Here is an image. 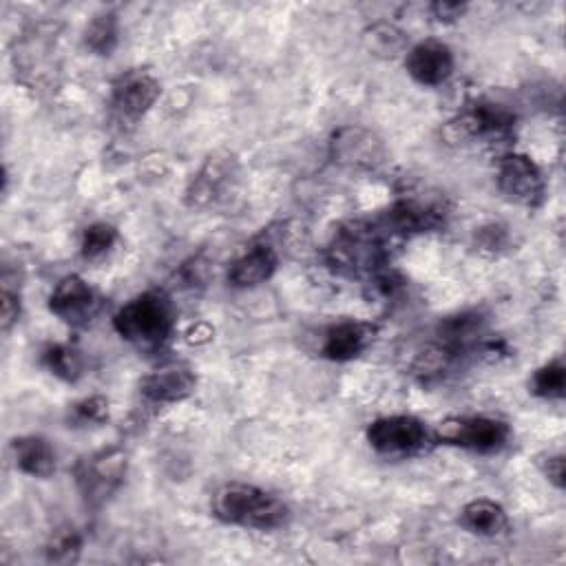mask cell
<instances>
[{
	"label": "cell",
	"instance_id": "cell-1",
	"mask_svg": "<svg viewBox=\"0 0 566 566\" xmlns=\"http://www.w3.org/2000/svg\"><path fill=\"white\" fill-rule=\"evenodd\" d=\"M175 325V305L164 290H146L113 314V327L119 338L139 352H159L170 340Z\"/></svg>",
	"mask_w": 566,
	"mask_h": 566
},
{
	"label": "cell",
	"instance_id": "cell-2",
	"mask_svg": "<svg viewBox=\"0 0 566 566\" xmlns=\"http://www.w3.org/2000/svg\"><path fill=\"white\" fill-rule=\"evenodd\" d=\"M325 261L340 276L369 279L389 261V234L380 223H343L327 243Z\"/></svg>",
	"mask_w": 566,
	"mask_h": 566
},
{
	"label": "cell",
	"instance_id": "cell-3",
	"mask_svg": "<svg viewBox=\"0 0 566 566\" xmlns=\"http://www.w3.org/2000/svg\"><path fill=\"white\" fill-rule=\"evenodd\" d=\"M210 511L223 524L254 531L281 528L290 517V509L283 500L245 482L221 484L210 497Z\"/></svg>",
	"mask_w": 566,
	"mask_h": 566
},
{
	"label": "cell",
	"instance_id": "cell-4",
	"mask_svg": "<svg viewBox=\"0 0 566 566\" xmlns=\"http://www.w3.org/2000/svg\"><path fill=\"white\" fill-rule=\"evenodd\" d=\"M128 469V455L119 447H104L75 462L73 475L82 500L97 509L106 504L115 491L124 484Z\"/></svg>",
	"mask_w": 566,
	"mask_h": 566
},
{
	"label": "cell",
	"instance_id": "cell-5",
	"mask_svg": "<svg viewBox=\"0 0 566 566\" xmlns=\"http://www.w3.org/2000/svg\"><path fill=\"white\" fill-rule=\"evenodd\" d=\"M433 440L475 453H497L509 444L511 429L489 416H449L438 422Z\"/></svg>",
	"mask_w": 566,
	"mask_h": 566
},
{
	"label": "cell",
	"instance_id": "cell-6",
	"mask_svg": "<svg viewBox=\"0 0 566 566\" xmlns=\"http://www.w3.org/2000/svg\"><path fill=\"white\" fill-rule=\"evenodd\" d=\"M159 80L144 69H128L111 84L108 108L111 117L122 126H135L159 99Z\"/></svg>",
	"mask_w": 566,
	"mask_h": 566
},
{
	"label": "cell",
	"instance_id": "cell-7",
	"mask_svg": "<svg viewBox=\"0 0 566 566\" xmlns=\"http://www.w3.org/2000/svg\"><path fill=\"white\" fill-rule=\"evenodd\" d=\"M365 438L369 447L389 458H405L424 451L431 436L424 422L409 413L380 416L367 424Z\"/></svg>",
	"mask_w": 566,
	"mask_h": 566
},
{
	"label": "cell",
	"instance_id": "cell-8",
	"mask_svg": "<svg viewBox=\"0 0 566 566\" xmlns=\"http://www.w3.org/2000/svg\"><path fill=\"white\" fill-rule=\"evenodd\" d=\"M515 126V113L495 102H475L469 111L449 119L442 128V137L451 146H462L473 139L506 137Z\"/></svg>",
	"mask_w": 566,
	"mask_h": 566
},
{
	"label": "cell",
	"instance_id": "cell-9",
	"mask_svg": "<svg viewBox=\"0 0 566 566\" xmlns=\"http://www.w3.org/2000/svg\"><path fill=\"white\" fill-rule=\"evenodd\" d=\"M497 190L517 206L539 208L546 197V181L539 166L524 153H506L495 166Z\"/></svg>",
	"mask_w": 566,
	"mask_h": 566
},
{
	"label": "cell",
	"instance_id": "cell-10",
	"mask_svg": "<svg viewBox=\"0 0 566 566\" xmlns=\"http://www.w3.org/2000/svg\"><path fill=\"white\" fill-rule=\"evenodd\" d=\"M329 157L349 170H374L385 159V146L363 126H343L329 139Z\"/></svg>",
	"mask_w": 566,
	"mask_h": 566
},
{
	"label": "cell",
	"instance_id": "cell-11",
	"mask_svg": "<svg viewBox=\"0 0 566 566\" xmlns=\"http://www.w3.org/2000/svg\"><path fill=\"white\" fill-rule=\"evenodd\" d=\"M99 307L95 290L77 274L62 276L49 294V312L69 327H84Z\"/></svg>",
	"mask_w": 566,
	"mask_h": 566
},
{
	"label": "cell",
	"instance_id": "cell-12",
	"mask_svg": "<svg viewBox=\"0 0 566 566\" xmlns=\"http://www.w3.org/2000/svg\"><path fill=\"white\" fill-rule=\"evenodd\" d=\"M378 223L389 237H413L444 226V210L431 201L398 199Z\"/></svg>",
	"mask_w": 566,
	"mask_h": 566
},
{
	"label": "cell",
	"instance_id": "cell-13",
	"mask_svg": "<svg viewBox=\"0 0 566 566\" xmlns=\"http://www.w3.org/2000/svg\"><path fill=\"white\" fill-rule=\"evenodd\" d=\"M197 376L186 365H166L139 380V398L148 407H168L195 394Z\"/></svg>",
	"mask_w": 566,
	"mask_h": 566
},
{
	"label": "cell",
	"instance_id": "cell-14",
	"mask_svg": "<svg viewBox=\"0 0 566 566\" xmlns=\"http://www.w3.org/2000/svg\"><path fill=\"white\" fill-rule=\"evenodd\" d=\"M455 60L449 44L442 40H420L405 53V69L422 86H440L453 73Z\"/></svg>",
	"mask_w": 566,
	"mask_h": 566
},
{
	"label": "cell",
	"instance_id": "cell-15",
	"mask_svg": "<svg viewBox=\"0 0 566 566\" xmlns=\"http://www.w3.org/2000/svg\"><path fill=\"white\" fill-rule=\"evenodd\" d=\"M378 327L367 321H340L325 329L321 356L332 363H349L358 358L376 338Z\"/></svg>",
	"mask_w": 566,
	"mask_h": 566
},
{
	"label": "cell",
	"instance_id": "cell-16",
	"mask_svg": "<svg viewBox=\"0 0 566 566\" xmlns=\"http://www.w3.org/2000/svg\"><path fill=\"white\" fill-rule=\"evenodd\" d=\"M279 254L270 243H254L245 254L234 259L228 268V283L237 290L256 287L274 276Z\"/></svg>",
	"mask_w": 566,
	"mask_h": 566
},
{
	"label": "cell",
	"instance_id": "cell-17",
	"mask_svg": "<svg viewBox=\"0 0 566 566\" xmlns=\"http://www.w3.org/2000/svg\"><path fill=\"white\" fill-rule=\"evenodd\" d=\"M11 453L15 467L31 478L46 480L55 473L57 467V455L53 444L38 433H27V436H15L11 440Z\"/></svg>",
	"mask_w": 566,
	"mask_h": 566
},
{
	"label": "cell",
	"instance_id": "cell-18",
	"mask_svg": "<svg viewBox=\"0 0 566 566\" xmlns=\"http://www.w3.org/2000/svg\"><path fill=\"white\" fill-rule=\"evenodd\" d=\"M458 522L467 533L478 537H497L509 528V515L504 506L489 497H475L467 502Z\"/></svg>",
	"mask_w": 566,
	"mask_h": 566
},
{
	"label": "cell",
	"instance_id": "cell-19",
	"mask_svg": "<svg viewBox=\"0 0 566 566\" xmlns=\"http://www.w3.org/2000/svg\"><path fill=\"white\" fill-rule=\"evenodd\" d=\"M228 177H230V164L228 161H219V159H210L201 172L190 181L188 190H186V201L192 208H206L210 203H214L217 199H221L223 190L228 188Z\"/></svg>",
	"mask_w": 566,
	"mask_h": 566
},
{
	"label": "cell",
	"instance_id": "cell-20",
	"mask_svg": "<svg viewBox=\"0 0 566 566\" xmlns=\"http://www.w3.org/2000/svg\"><path fill=\"white\" fill-rule=\"evenodd\" d=\"M119 42V20L115 11L95 13L84 29V46L95 55H111Z\"/></svg>",
	"mask_w": 566,
	"mask_h": 566
},
{
	"label": "cell",
	"instance_id": "cell-21",
	"mask_svg": "<svg viewBox=\"0 0 566 566\" xmlns=\"http://www.w3.org/2000/svg\"><path fill=\"white\" fill-rule=\"evenodd\" d=\"M40 360L49 374L64 382H75L82 376V354L69 343H51L42 349Z\"/></svg>",
	"mask_w": 566,
	"mask_h": 566
},
{
	"label": "cell",
	"instance_id": "cell-22",
	"mask_svg": "<svg viewBox=\"0 0 566 566\" xmlns=\"http://www.w3.org/2000/svg\"><path fill=\"white\" fill-rule=\"evenodd\" d=\"M531 391L544 400H562L566 394V367L562 358H553L537 367L528 382Z\"/></svg>",
	"mask_w": 566,
	"mask_h": 566
},
{
	"label": "cell",
	"instance_id": "cell-23",
	"mask_svg": "<svg viewBox=\"0 0 566 566\" xmlns=\"http://www.w3.org/2000/svg\"><path fill=\"white\" fill-rule=\"evenodd\" d=\"M363 40H365V46H367L374 55H378V57H396L398 53H402V51L407 49V38H405V33H402L398 27L389 24V22H376V24H371V27L365 31Z\"/></svg>",
	"mask_w": 566,
	"mask_h": 566
},
{
	"label": "cell",
	"instance_id": "cell-24",
	"mask_svg": "<svg viewBox=\"0 0 566 566\" xmlns=\"http://www.w3.org/2000/svg\"><path fill=\"white\" fill-rule=\"evenodd\" d=\"M117 241V228L106 221H95L84 228L80 241V254L86 261H102Z\"/></svg>",
	"mask_w": 566,
	"mask_h": 566
},
{
	"label": "cell",
	"instance_id": "cell-25",
	"mask_svg": "<svg viewBox=\"0 0 566 566\" xmlns=\"http://www.w3.org/2000/svg\"><path fill=\"white\" fill-rule=\"evenodd\" d=\"M108 398L104 396H86L73 402L66 411V422L73 429H84V427H99L108 420Z\"/></svg>",
	"mask_w": 566,
	"mask_h": 566
},
{
	"label": "cell",
	"instance_id": "cell-26",
	"mask_svg": "<svg viewBox=\"0 0 566 566\" xmlns=\"http://www.w3.org/2000/svg\"><path fill=\"white\" fill-rule=\"evenodd\" d=\"M82 551V535L73 528V526H64V528H57L44 553H46V559L49 562H60V564H66V562H75L77 555Z\"/></svg>",
	"mask_w": 566,
	"mask_h": 566
},
{
	"label": "cell",
	"instance_id": "cell-27",
	"mask_svg": "<svg viewBox=\"0 0 566 566\" xmlns=\"http://www.w3.org/2000/svg\"><path fill=\"white\" fill-rule=\"evenodd\" d=\"M20 312H22L20 292L11 290L9 283L2 281V314H0L2 332H9L20 321Z\"/></svg>",
	"mask_w": 566,
	"mask_h": 566
},
{
	"label": "cell",
	"instance_id": "cell-28",
	"mask_svg": "<svg viewBox=\"0 0 566 566\" xmlns=\"http://www.w3.org/2000/svg\"><path fill=\"white\" fill-rule=\"evenodd\" d=\"M467 9H469L467 2H455V0H438V2L429 4V11H431L433 20L442 22V24L458 22L467 13Z\"/></svg>",
	"mask_w": 566,
	"mask_h": 566
},
{
	"label": "cell",
	"instance_id": "cell-29",
	"mask_svg": "<svg viewBox=\"0 0 566 566\" xmlns=\"http://www.w3.org/2000/svg\"><path fill=\"white\" fill-rule=\"evenodd\" d=\"M506 245H509V232H506L504 226L491 223V226L480 228V232H478V248L497 252V250H502Z\"/></svg>",
	"mask_w": 566,
	"mask_h": 566
},
{
	"label": "cell",
	"instance_id": "cell-30",
	"mask_svg": "<svg viewBox=\"0 0 566 566\" xmlns=\"http://www.w3.org/2000/svg\"><path fill=\"white\" fill-rule=\"evenodd\" d=\"M539 469L544 473V478L555 486V489H564L566 480H564V455L562 453H553L539 460Z\"/></svg>",
	"mask_w": 566,
	"mask_h": 566
}]
</instances>
